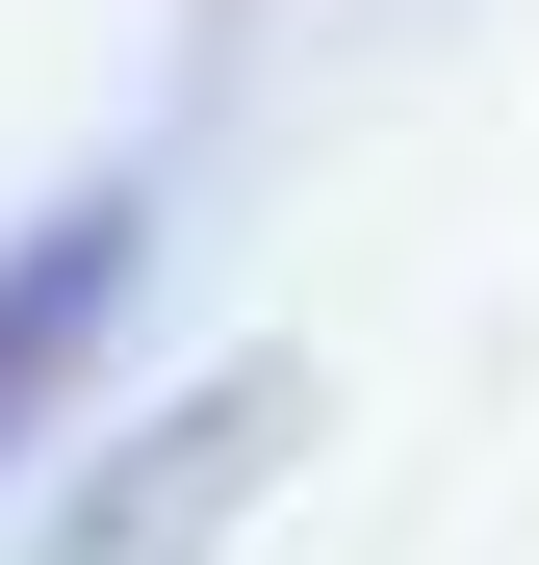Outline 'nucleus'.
<instances>
[{
	"mask_svg": "<svg viewBox=\"0 0 539 565\" xmlns=\"http://www.w3.org/2000/svg\"><path fill=\"white\" fill-rule=\"evenodd\" d=\"M257 462H309V360H206L180 412H129V437L52 489V565H206Z\"/></svg>",
	"mask_w": 539,
	"mask_h": 565,
	"instance_id": "1",
	"label": "nucleus"
},
{
	"mask_svg": "<svg viewBox=\"0 0 539 565\" xmlns=\"http://www.w3.org/2000/svg\"><path fill=\"white\" fill-rule=\"evenodd\" d=\"M129 282H154V180H77V206H26V232H0V462L104 386Z\"/></svg>",
	"mask_w": 539,
	"mask_h": 565,
	"instance_id": "2",
	"label": "nucleus"
}]
</instances>
